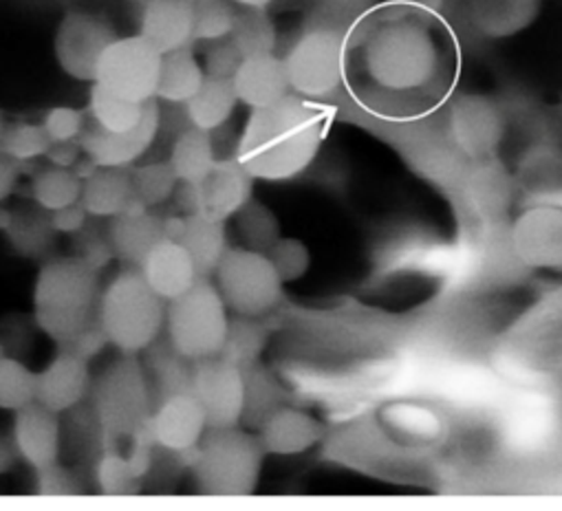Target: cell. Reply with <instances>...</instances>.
Returning <instances> with one entry per match:
<instances>
[{"instance_id":"cell-1","label":"cell","mask_w":562,"mask_h":511,"mask_svg":"<svg viewBox=\"0 0 562 511\" xmlns=\"http://www.w3.org/2000/svg\"><path fill=\"white\" fill-rule=\"evenodd\" d=\"M327 115L301 95L251 111L234 159L251 179L285 181L316 159L325 139Z\"/></svg>"},{"instance_id":"cell-2","label":"cell","mask_w":562,"mask_h":511,"mask_svg":"<svg viewBox=\"0 0 562 511\" xmlns=\"http://www.w3.org/2000/svg\"><path fill=\"white\" fill-rule=\"evenodd\" d=\"M102 274L76 256L47 259L34 283V322L58 347H67L98 320Z\"/></svg>"},{"instance_id":"cell-3","label":"cell","mask_w":562,"mask_h":511,"mask_svg":"<svg viewBox=\"0 0 562 511\" xmlns=\"http://www.w3.org/2000/svg\"><path fill=\"white\" fill-rule=\"evenodd\" d=\"M91 408L98 425L100 452L126 454L137 430L150 421L155 401L139 355L111 362L91 386Z\"/></svg>"},{"instance_id":"cell-4","label":"cell","mask_w":562,"mask_h":511,"mask_svg":"<svg viewBox=\"0 0 562 511\" xmlns=\"http://www.w3.org/2000/svg\"><path fill=\"white\" fill-rule=\"evenodd\" d=\"M168 303L137 268H124L102 287L98 320L122 355H142L166 329Z\"/></svg>"},{"instance_id":"cell-5","label":"cell","mask_w":562,"mask_h":511,"mask_svg":"<svg viewBox=\"0 0 562 511\" xmlns=\"http://www.w3.org/2000/svg\"><path fill=\"white\" fill-rule=\"evenodd\" d=\"M262 445L258 436L236 428L210 430L196 445L192 474L196 489L205 496H247L256 489Z\"/></svg>"},{"instance_id":"cell-6","label":"cell","mask_w":562,"mask_h":511,"mask_svg":"<svg viewBox=\"0 0 562 511\" xmlns=\"http://www.w3.org/2000/svg\"><path fill=\"white\" fill-rule=\"evenodd\" d=\"M227 325V307L216 285L212 279H199L186 294L168 303L164 336L186 360L201 362L221 355Z\"/></svg>"},{"instance_id":"cell-7","label":"cell","mask_w":562,"mask_h":511,"mask_svg":"<svg viewBox=\"0 0 562 511\" xmlns=\"http://www.w3.org/2000/svg\"><path fill=\"white\" fill-rule=\"evenodd\" d=\"M214 285L234 316L265 318L283 300V281L269 256L247 247H227L214 272Z\"/></svg>"},{"instance_id":"cell-8","label":"cell","mask_w":562,"mask_h":511,"mask_svg":"<svg viewBox=\"0 0 562 511\" xmlns=\"http://www.w3.org/2000/svg\"><path fill=\"white\" fill-rule=\"evenodd\" d=\"M290 91L305 100H323L338 91L345 73V38L336 30L305 32L283 58Z\"/></svg>"},{"instance_id":"cell-9","label":"cell","mask_w":562,"mask_h":511,"mask_svg":"<svg viewBox=\"0 0 562 511\" xmlns=\"http://www.w3.org/2000/svg\"><path fill=\"white\" fill-rule=\"evenodd\" d=\"M161 69V54L139 34L117 38L102 56L95 84L106 91L146 104L155 100Z\"/></svg>"},{"instance_id":"cell-10","label":"cell","mask_w":562,"mask_h":511,"mask_svg":"<svg viewBox=\"0 0 562 511\" xmlns=\"http://www.w3.org/2000/svg\"><path fill=\"white\" fill-rule=\"evenodd\" d=\"M115 27L89 12H69L56 32L54 54L60 69L78 82H95L104 52L117 41Z\"/></svg>"},{"instance_id":"cell-11","label":"cell","mask_w":562,"mask_h":511,"mask_svg":"<svg viewBox=\"0 0 562 511\" xmlns=\"http://www.w3.org/2000/svg\"><path fill=\"white\" fill-rule=\"evenodd\" d=\"M192 395L203 408L210 430L240 425L245 410V375L238 366L221 357L194 362Z\"/></svg>"},{"instance_id":"cell-12","label":"cell","mask_w":562,"mask_h":511,"mask_svg":"<svg viewBox=\"0 0 562 511\" xmlns=\"http://www.w3.org/2000/svg\"><path fill=\"white\" fill-rule=\"evenodd\" d=\"M512 251L531 270H562V209L538 205L512 225Z\"/></svg>"},{"instance_id":"cell-13","label":"cell","mask_w":562,"mask_h":511,"mask_svg":"<svg viewBox=\"0 0 562 511\" xmlns=\"http://www.w3.org/2000/svg\"><path fill=\"white\" fill-rule=\"evenodd\" d=\"M159 102L150 100L142 122L124 133H109L100 126H85L80 146L100 168H133L155 144L159 135Z\"/></svg>"},{"instance_id":"cell-14","label":"cell","mask_w":562,"mask_h":511,"mask_svg":"<svg viewBox=\"0 0 562 511\" xmlns=\"http://www.w3.org/2000/svg\"><path fill=\"white\" fill-rule=\"evenodd\" d=\"M452 144L470 159H490L503 137V117L498 109L479 95L459 98L448 115Z\"/></svg>"},{"instance_id":"cell-15","label":"cell","mask_w":562,"mask_h":511,"mask_svg":"<svg viewBox=\"0 0 562 511\" xmlns=\"http://www.w3.org/2000/svg\"><path fill=\"white\" fill-rule=\"evenodd\" d=\"M91 386L89 362L67 349H58L56 357L36 373V401L56 415L71 412L89 399Z\"/></svg>"},{"instance_id":"cell-16","label":"cell","mask_w":562,"mask_h":511,"mask_svg":"<svg viewBox=\"0 0 562 511\" xmlns=\"http://www.w3.org/2000/svg\"><path fill=\"white\" fill-rule=\"evenodd\" d=\"M373 63L389 84L413 87L428 76L432 67V52L424 34L402 27L382 38Z\"/></svg>"},{"instance_id":"cell-17","label":"cell","mask_w":562,"mask_h":511,"mask_svg":"<svg viewBox=\"0 0 562 511\" xmlns=\"http://www.w3.org/2000/svg\"><path fill=\"white\" fill-rule=\"evenodd\" d=\"M12 439L19 456L36 472L60 461L63 428L60 415L47 410L38 401L14 412Z\"/></svg>"},{"instance_id":"cell-18","label":"cell","mask_w":562,"mask_h":511,"mask_svg":"<svg viewBox=\"0 0 562 511\" xmlns=\"http://www.w3.org/2000/svg\"><path fill=\"white\" fill-rule=\"evenodd\" d=\"M251 183L254 179L234 157L218 159L210 174L194 183L196 214L223 223L234 218V214L251 198Z\"/></svg>"},{"instance_id":"cell-19","label":"cell","mask_w":562,"mask_h":511,"mask_svg":"<svg viewBox=\"0 0 562 511\" xmlns=\"http://www.w3.org/2000/svg\"><path fill=\"white\" fill-rule=\"evenodd\" d=\"M164 216H157L142 201L133 198V203L115 218L106 229L109 240L113 245L115 259L124 268H142L146 256L164 240Z\"/></svg>"},{"instance_id":"cell-20","label":"cell","mask_w":562,"mask_h":511,"mask_svg":"<svg viewBox=\"0 0 562 511\" xmlns=\"http://www.w3.org/2000/svg\"><path fill=\"white\" fill-rule=\"evenodd\" d=\"M150 421L157 447L172 454L196 447L207 432L205 412L192 393L175 395L157 404Z\"/></svg>"},{"instance_id":"cell-21","label":"cell","mask_w":562,"mask_h":511,"mask_svg":"<svg viewBox=\"0 0 562 511\" xmlns=\"http://www.w3.org/2000/svg\"><path fill=\"white\" fill-rule=\"evenodd\" d=\"M238 104L247 109H267L290 95V80L283 58L273 54L243 58L238 71L232 78Z\"/></svg>"},{"instance_id":"cell-22","label":"cell","mask_w":562,"mask_h":511,"mask_svg":"<svg viewBox=\"0 0 562 511\" xmlns=\"http://www.w3.org/2000/svg\"><path fill=\"white\" fill-rule=\"evenodd\" d=\"M139 36L161 56L192 47V0H146Z\"/></svg>"},{"instance_id":"cell-23","label":"cell","mask_w":562,"mask_h":511,"mask_svg":"<svg viewBox=\"0 0 562 511\" xmlns=\"http://www.w3.org/2000/svg\"><path fill=\"white\" fill-rule=\"evenodd\" d=\"M150 289L166 303L186 294L196 281V268L181 242L161 240L139 268Z\"/></svg>"},{"instance_id":"cell-24","label":"cell","mask_w":562,"mask_h":511,"mask_svg":"<svg viewBox=\"0 0 562 511\" xmlns=\"http://www.w3.org/2000/svg\"><path fill=\"white\" fill-rule=\"evenodd\" d=\"M323 439L321 423L296 408H276L260 423L258 441L265 452L294 456L312 450Z\"/></svg>"},{"instance_id":"cell-25","label":"cell","mask_w":562,"mask_h":511,"mask_svg":"<svg viewBox=\"0 0 562 511\" xmlns=\"http://www.w3.org/2000/svg\"><path fill=\"white\" fill-rule=\"evenodd\" d=\"M142 364L148 377L150 395L155 406L175 397L192 393V368L194 362L186 360L172 349L166 336H159L144 353Z\"/></svg>"},{"instance_id":"cell-26","label":"cell","mask_w":562,"mask_h":511,"mask_svg":"<svg viewBox=\"0 0 562 511\" xmlns=\"http://www.w3.org/2000/svg\"><path fill=\"white\" fill-rule=\"evenodd\" d=\"M512 179L501 163L492 159H481L468 172L465 196L479 216L490 220L501 218L512 205Z\"/></svg>"},{"instance_id":"cell-27","label":"cell","mask_w":562,"mask_h":511,"mask_svg":"<svg viewBox=\"0 0 562 511\" xmlns=\"http://www.w3.org/2000/svg\"><path fill=\"white\" fill-rule=\"evenodd\" d=\"M135 198L131 168H98L87 181H82L80 203L91 218H115Z\"/></svg>"},{"instance_id":"cell-28","label":"cell","mask_w":562,"mask_h":511,"mask_svg":"<svg viewBox=\"0 0 562 511\" xmlns=\"http://www.w3.org/2000/svg\"><path fill=\"white\" fill-rule=\"evenodd\" d=\"M179 242L190 253L199 279H212L223 253L227 251V231L223 220L203 214H188Z\"/></svg>"},{"instance_id":"cell-29","label":"cell","mask_w":562,"mask_h":511,"mask_svg":"<svg viewBox=\"0 0 562 511\" xmlns=\"http://www.w3.org/2000/svg\"><path fill=\"white\" fill-rule=\"evenodd\" d=\"M10 247L23 259H49L56 245L58 231L52 225V212L43 207H21L14 209L12 225L5 231Z\"/></svg>"},{"instance_id":"cell-30","label":"cell","mask_w":562,"mask_h":511,"mask_svg":"<svg viewBox=\"0 0 562 511\" xmlns=\"http://www.w3.org/2000/svg\"><path fill=\"white\" fill-rule=\"evenodd\" d=\"M205 73L192 49H177L161 56L155 100L159 104H186L203 84Z\"/></svg>"},{"instance_id":"cell-31","label":"cell","mask_w":562,"mask_h":511,"mask_svg":"<svg viewBox=\"0 0 562 511\" xmlns=\"http://www.w3.org/2000/svg\"><path fill=\"white\" fill-rule=\"evenodd\" d=\"M236 104L238 98L234 93L232 80L205 78L201 89L183 104V109L190 126L214 133L227 124V120L234 115Z\"/></svg>"},{"instance_id":"cell-32","label":"cell","mask_w":562,"mask_h":511,"mask_svg":"<svg viewBox=\"0 0 562 511\" xmlns=\"http://www.w3.org/2000/svg\"><path fill=\"white\" fill-rule=\"evenodd\" d=\"M216 150L212 144V133L199 130L194 126L181 130L172 144L168 163L172 166L181 183L203 181L216 163Z\"/></svg>"},{"instance_id":"cell-33","label":"cell","mask_w":562,"mask_h":511,"mask_svg":"<svg viewBox=\"0 0 562 511\" xmlns=\"http://www.w3.org/2000/svg\"><path fill=\"white\" fill-rule=\"evenodd\" d=\"M269 340V327L265 318L234 316L229 318L225 342L221 349V360L238 366L240 371L258 364Z\"/></svg>"},{"instance_id":"cell-34","label":"cell","mask_w":562,"mask_h":511,"mask_svg":"<svg viewBox=\"0 0 562 511\" xmlns=\"http://www.w3.org/2000/svg\"><path fill=\"white\" fill-rule=\"evenodd\" d=\"M148 104V102H146ZM146 104L124 100L111 91H106L100 84H91V95H89V115L95 126L109 133H124L135 128L142 117Z\"/></svg>"},{"instance_id":"cell-35","label":"cell","mask_w":562,"mask_h":511,"mask_svg":"<svg viewBox=\"0 0 562 511\" xmlns=\"http://www.w3.org/2000/svg\"><path fill=\"white\" fill-rule=\"evenodd\" d=\"M229 41L243 58L273 54V49H276V27H273L267 10H245V8H240L234 16V27H232Z\"/></svg>"},{"instance_id":"cell-36","label":"cell","mask_w":562,"mask_h":511,"mask_svg":"<svg viewBox=\"0 0 562 511\" xmlns=\"http://www.w3.org/2000/svg\"><path fill=\"white\" fill-rule=\"evenodd\" d=\"M82 196V181L69 168L49 166L38 170L32 179V198L38 207L56 212L71 203H78Z\"/></svg>"},{"instance_id":"cell-37","label":"cell","mask_w":562,"mask_h":511,"mask_svg":"<svg viewBox=\"0 0 562 511\" xmlns=\"http://www.w3.org/2000/svg\"><path fill=\"white\" fill-rule=\"evenodd\" d=\"M36 401V373L16 357L0 353V410L16 412Z\"/></svg>"},{"instance_id":"cell-38","label":"cell","mask_w":562,"mask_h":511,"mask_svg":"<svg viewBox=\"0 0 562 511\" xmlns=\"http://www.w3.org/2000/svg\"><path fill=\"white\" fill-rule=\"evenodd\" d=\"M131 181H133L135 198L142 201L148 209H155L168 203L179 185V179L168 161L133 166Z\"/></svg>"},{"instance_id":"cell-39","label":"cell","mask_w":562,"mask_h":511,"mask_svg":"<svg viewBox=\"0 0 562 511\" xmlns=\"http://www.w3.org/2000/svg\"><path fill=\"white\" fill-rule=\"evenodd\" d=\"M52 139L43 124L14 122L8 124L0 135V155L10 157L16 163H32L47 155Z\"/></svg>"},{"instance_id":"cell-40","label":"cell","mask_w":562,"mask_h":511,"mask_svg":"<svg viewBox=\"0 0 562 511\" xmlns=\"http://www.w3.org/2000/svg\"><path fill=\"white\" fill-rule=\"evenodd\" d=\"M234 220H236V231L243 238V245L247 249L267 253L273 247V242L280 238V227L276 216L265 205L251 198L234 214Z\"/></svg>"},{"instance_id":"cell-41","label":"cell","mask_w":562,"mask_h":511,"mask_svg":"<svg viewBox=\"0 0 562 511\" xmlns=\"http://www.w3.org/2000/svg\"><path fill=\"white\" fill-rule=\"evenodd\" d=\"M234 16L227 0H192V41L212 45L229 38Z\"/></svg>"},{"instance_id":"cell-42","label":"cell","mask_w":562,"mask_h":511,"mask_svg":"<svg viewBox=\"0 0 562 511\" xmlns=\"http://www.w3.org/2000/svg\"><path fill=\"white\" fill-rule=\"evenodd\" d=\"M95 482L104 496H137L142 480L131 472L126 454L102 452L95 465Z\"/></svg>"},{"instance_id":"cell-43","label":"cell","mask_w":562,"mask_h":511,"mask_svg":"<svg viewBox=\"0 0 562 511\" xmlns=\"http://www.w3.org/2000/svg\"><path fill=\"white\" fill-rule=\"evenodd\" d=\"M267 256L283 283L299 281L310 270V251L301 240L278 238Z\"/></svg>"},{"instance_id":"cell-44","label":"cell","mask_w":562,"mask_h":511,"mask_svg":"<svg viewBox=\"0 0 562 511\" xmlns=\"http://www.w3.org/2000/svg\"><path fill=\"white\" fill-rule=\"evenodd\" d=\"M76 259H80L85 265H89L95 272H104L111 261L115 259L113 245L109 240V234H102L98 229H89V225L76 234Z\"/></svg>"},{"instance_id":"cell-45","label":"cell","mask_w":562,"mask_h":511,"mask_svg":"<svg viewBox=\"0 0 562 511\" xmlns=\"http://www.w3.org/2000/svg\"><path fill=\"white\" fill-rule=\"evenodd\" d=\"M34 493L45 498H69V496H80L82 485L71 474V469L63 467L60 463H54L43 469H36Z\"/></svg>"},{"instance_id":"cell-46","label":"cell","mask_w":562,"mask_h":511,"mask_svg":"<svg viewBox=\"0 0 562 511\" xmlns=\"http://www.w3.org/2000/svg\"><path fill=\"white\" fill-rule=\"evenodd\" d=\"M85 126H87L85 111H78L71 106H56V109L47 111V115L43 120V128L47 130L52 141L80 139Z\"/></svg>"},{"instance_id":"cell-47","label":"cell","mask_w":562,"mask_h":511,"mask_svg":"<svg viewBox=\"0 0 562 511\" xmlns=\"http://www.w3.org/2000/svg\"><path fill=\"white\" fill-rule=\"evenodd\" d=\"M243 63V56L238 54V49L232 45L229 38L212 43V47L205 52V60H203V73L205 78L212 80H232L234 73L238 71Z\"/></svg>"},{"instance_id":"cell-48","label":"cell","mask_w":562,"mask_h":511,"mask_svg":"<svg viewBox=\"0 0 562 511\" xmlns=\"http://www.w3.org/2000/svg\"><path fill=\"white\" fill-rule=\"evenodd\" d=\"M106 347H111V340H109L104 327L100 325V320H95L87 329H82L67 347H58V349H67L69 353H74L80 360L91 364L98 355H102L106 351Z\"/></svg>"},{"instance_id":"cell-49","label":"cell","mask_w":562,"mask_h":511,"mask_svg":"<svg viewBox=\"0 0 562 511\" xmlns=\"http://www.w3.org/2000/svg\"><path fill=\"white\" fill-rule=\"evenodd\" d=\"M89 212L87 207L78 201V203H71L67 207H60L56 212H52V225L58 234H65V236H76L78 231H82L87 225H89Z\"/></svg>"},{"instance_id":"cell-50","label":"cell","mask_w":562,"mask_h":511,"mask_svg":"<svg viewBox=\"0 0 562 511\" xmlns=\"http://www.w3.org/2000/svg\"><path fill=\"white\" fill-rule=\"evenodd\" d=\"M82 155H85V150H82L78 139H74V141H52L45 159L56 168H69L71 170Z\"/></svg>"},{"instance_id":"cell-51","label":"cell","mask_w":562,"mask_h":511,"mask_svg":"<svg viewBox=\"0 0 562 511\" xmlns=\"http://www.w3.org/2000/svg\"><path fill=\"white\" fill-rule=\"evenodd\" d=\"M19 179H21L19 166L10 157L0 155V203H5L16 192Z\"/></svg>"},{"instance_id":"cell-52","label":"cell","mask_w":562,"mask_h":511,"mask_svg":"<svg viewBox=\"0 0 562 511\" xmlns=\"http://www.w3.org/2000/svg\"><path fill=\"white\" fill-rule=\"evenodd\" d=\"M16 461H19V452H16L14 439L0 434V474L12 472Z\"/></svg>"},{"instance_id":"cell-53","label":"cell","mask_w":562,"mask_h":511,"mask_svg":"<svg viewBox=\"0 0 562 511\" xmlns=\"http://www.w3.org/2000/svg\"><path fill=\"white\" fill-rule=\"evenodd\" d=\"M100 166L91 159V157H87V155H82L80 159H78V163L71 168L76 174H78V179L80 181H87L91 174H95V170H98Z\"/></svg>"},{"instance_id":"cell-54","label":"cell","mask_w":562,"mask_h":511,"mask_svg":"<svg viewBox=\"0 0 562 511\" xmlns=\"http://www.w3.org/2000/svg\"><path fill=\"white\" fill-rule=\"evenodd\" d=\"M234 3L245 10H267L273 0H234Z\"/></svg>"},{"instance_id":"cell-55","label":"cell","mask_w":562,"mask_h":511,"mask_svg":"<svg viewBox=\"0 0 562 511\" xmlns=\"http://www.w3.org/2000/svg\"><path fill=\"white\" fill-rule=\"evenodd\" d=\"M12 216H14V209L5 207L3 203H0V231H8V227L12 225Z\"/></svg>"},{"instance_id":"cell-56","label":"cell","mask_w":562,"mask_h":511,"mask_svg":"<svg viewBox=\"0 0 562 511\" xmlns=\"http://www.w3.org/2000/svg\"><path fill=\"white\" fill-rule=\"evenodd\" d=\"M5 126H8V124H5V120H3V115H0V135H3V130H5Z\"/></svg>"},{"instance_id":"cell-57","label":"cell","mask_w":562,"mask_h":511,"mask_svg":"<svg viewBox=\"0 0 562 511\" xmlns=\"http://www.w3.org/2000/svg\"><path fill=\"white\" fill-rule=\"evenodd\" d=\"M131 3H135V5H144V3H146V0H131Z\"/></svg>"}]
</instances>
